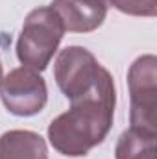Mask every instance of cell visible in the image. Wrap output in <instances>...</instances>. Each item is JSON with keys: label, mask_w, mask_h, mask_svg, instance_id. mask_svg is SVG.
Segmentation results:
<instances>
[{"label": "cell", "mask_w": 157, "mask_h": 159, "mask_svg": "<svg viewBox=\"0 0 157 159\" xmlns=\"http://www.w3.org/2000/svg\"><path fill=\"white\" fill-rule=\"evenodd\" d=\"M0 98L11 115L34 117L46 106L48 89L37 70L19 67L13 69L6 78H2Z\"/></svg>", "instance_id": "cell-5"}, {"label": "cell", "mask_w": 157, "mask_h": 159, "mask_svg": "<svg viewBox=\"0 0 157 159\" xmlns=\"http://www.w3.org/2000/svg\"><path fill=\"white\" fill-rule=\"evenodd\" d=\"M50 7L59 17L65 32L74 34L94 32L107 15L105 0H52Z\"/></svg>", "instance_id": "cell-6"}, {"label": "cell", "mask_w": 157, "mask_h": 159, "mask_svg": "<svg viewBox=\"0 0 157 159\" xmlns=\"http://www.w3.org/2000/svg\"><path fill=\"white\" fill-rule=\"evenodd\" d=\"M65 28L50 6L34 9L26 17L17 41V57L22 67L37 72L44 70L57 52Z\"/></svg>", "instance_id": "cell-2"}, {"label": "cell", "mask_w": 157, "mask_h": 159, "mask_svg": "<svg viewBox=\"0 0 157 159\" xmlns=\"http://www.w3.org/2000/svg\"><path fill=\"white\" fill-rule=\"evenodd\" d=\"M0 159H48V148L39 133L11 129L0 137Z\"/></svg>", "instance_id": "cell-7"}, {"label": "cell", "mask_w": 157, "mask_h": 159, "mask_svg": "<svg viewBox=\"0 0 157 159\" xmlns=\"http://www.w3.org/2000/svg\"><path fill=\"white\" fill-rule=\"evenodd\" d=\"M111 6L133 17H155L157 0H109Z\"/></svg>", "instance_id": "cell-9"}, {"label": "cell", "mask_w": 157, "mask_h": 159, "mask_svg": "<svg viewBox=\"0 0 157 159\" xmlns=\"http://www.w3.org/2000/svg\"><path fill=\"white\" fill-rule=\"evenodd\" d=\"M157 59L146 54L133 61L128 72L131 113L129 120L133 128L146 131L157 129Z\"/></svg>", "instance_id": "cell-3"}, {"label": "cell", "mask_w": 157, "mask_h": 159, "mask_svg": "<svg viewBox=\"0 0 157 159\" xmlns=\"http://www.w3.org/2000/svg\"><path fill=\"white\" fill-rule=\"evenodd\" d=\"M104 67L83 46H67L54 65V78L61 93L72 102L87 94L98 81Z\"/></svg>", "instance_id": "cell-4"}, {"label": "cell", "mask_w": 157, "mask_h": 159, "mask_svg": "<svg viewBox=\"0 0 157 159\" xmlns=\"http://www.w3.org/2000/svg\"><path fill=\"white\" fill-rule=\"evenodd\" d=\"M115 159H155V131L129 128L118 137Z\"/></svg>", "instance_id": "cell-8"}, {"label": "cell", "mask_w": 157, "mask_h": 159, "mask_svg": "<svg viewBox=\"0 0 157 159\" xmlns=\"http://www.w3.org/2000/svg\"><path fill=\"white\" fill-rule=\"evenodd\" d=\"M115 81L107 69L102 70L94 87L72 100V107L48 126L50 144L63 156L81 157L98 146L109 133L115 117Z\"/></svg>", "instance_id": "cell-1"}, {"label": "cell", "mask_w": 157, "mask_h": 159, "mask_svg": "<svg viewBox=\"0 0 157 159\" xmlns=\"http://www.w3.org/2000/svg\"><path fill=\"white\" fill-rule=\"evenodd\" d=\"M2 78L4 76H2V63H0V83H2Z\"/></svg>", "instance_id": "cell-10"}]
</instances>
